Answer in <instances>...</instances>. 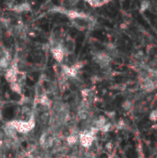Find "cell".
<instances>
[{
    "instance_id": "cell-1",
    "label": "cell",
    "mask_w": 157,
    "mask_h": 158,
    "mask_svg": "<svg viewBox=\"0 0 157 158\" xmlns=\"http://www.w3.org/2000/svg\"><path fill=\"white\" fill-rule=\"evenodd\" d=\"M6 125L10 126L12 129L19 133H28L35 127L34 118L31 117L29 120H12L9 121Z\"/></svg>"
},
{
    "instance_id": "cell-2",
    "label": "cell",
    "mask_w": 157,
    "mask_h": 158,
    "mask_svg": "<svg viewBox=\"0 0 157 158\" xmlns=\"http://www.w3.org/2000/svg\"><path fill=\"white\" fill-rule=\"evenodd\" d=\"M98 132V130L94 127L91 130L84 131L81 134H79V143L84 148H89L92 146L93 143L95 140V135Z\"/></svg>"
},
{
    "instance_id": "cell-3",
    "label": "cell",
    "mask_w": 157,
    "mask_h": 158,
    "mask_svg": "<svg viewBox=\"0 0 157 158\" xmlns=\"http://www.w3.org/2000/svg\"><path fill=\"white\" fill-rule=\"evenodd\" d=\"M17 77H18V66L16 64L7 69L6 74V78L8 81H10L12 83V82L17 81Z\"/></svg>"
},
{
    "instance_id": "cell-4",
    "label": "cell",
    "mask_w": 157,
    "mask_h": 158,
    "mask_svg": "<svg viewBox=\"0 0 157 158\" xmlns=\"http://www.w3.org/2000/svg\"><path fill=\"white\" fill-rule=\"evenodd\" d=\"M12 10L17 12H25L31 10V5L29 3H22L19 5H15L12 8Z\"/></svg>"
},
{
    "instance_id": "cell-5",
    "label": "cell",
    "mask_w": 157,
    "mask_h": 158,
    "mask_svg": "<svg viewBox=\"0 0 157 158\" xmlns=\"http://www.w3.org/2000/svg\"><path fill=\"white\" fill-rule=\"evenodd\" d=\"M9 63H10V57L7 55H4L0 57V68L6 69L9 67Z\"/></svg>"
},
{
    "instance_id": "cell-6",
    "label": "cell",
    "mask_w": 157,
    "mask_h": 158,
    "mask_svg": "<svg viewBox=\"0 0 157 158\" xmlns=\"http://www.w3.org/2000/svg\"><path fill=\"white\" fill-rule=\"evenodd\" d=\"M67 142L70 144V145H73L75 143H77L79 142V135L78 134H70L68 139H67Z\"/></svg>"
},
{
    "instance_id": "cell-7",
    "label": "cell",
    "mask_w": 157,
    "mask_h": 158,
    "mask_svg": "<svg viewBox=\"0 0 157 158\" xmlns=\"http://www.w3.org/2000/svg\"><path fill=\"white\" fill-rule=\"evenodd\" d=\"M112 124L110 123V122H106L104 126H102L101 128H100V130L99 131H101L102 132H105V133H106V132H108V131H110L111 130H112Z\"/></svg>"
},
{
    "instance_id": "cell-8",
    "label": "cell",
    "mask_w": 157,
    "mask_h": 158,
    "mask_svg": "<svg viewBox=\"0 0 157 158\" xmlns=\"http://www.w3.org/2000/svg\"><path fill=\"white\" fill-rule=\"evenodd\" d=\"M149 119L152 122H156L157 121V109H154L153 111H151V113L149 114Z\"/></svg>"
},
{
    "instance_id": "cell-9",
    "label": "cell",
    "mask_w": 157,
    "mask_h": 158,
    "mask_svg": "<svg viewBox=\"0 0 157 158\" xmlns=\"http://www.w3.org/2000/svg\"><path fill=\"white\" fill-rule=\"evenodd\" d=\"M132 107V103L129 100H126L123 104H122V108L126 111L130 110V108Z\"/></svg>"
},
{
    "instance_id": "cell-10",
    "label": "cell",
    "mask_w": 157,
    "mask_h": 158,
    "mask_svg": "<svg viewBox=\"0 0 157 158\" xmlns=\"http://www.w3.org/2000/svg\"><path fill=\"white\" fill-rule=\"evenodd\" d=\"M125 125H126V123H125L124 120H119V121L117 123L116 127H117V129H118V130H123V129L125 128Z\"/></svg>"
},
{
    "instance_id": "cell-11",
    "label": "cell",
    "mask_w": 157,
    "mask_h": 158,
    "mask_svg": "<svg viewBox=\"0 0 157 158\" xmlns=\"http://www.w3.org/2000/svg\"><path fill=\"white\" fill-rule=\"evenodd\" d=\"M5 4L6 5V6H8L9 8H13V6H15V2L14 0H6L5 1Z\"/></svg>"
},
{
    "instance_id": "cell-12",
    "label": "cell",
    "mask_w": 157,
    "mask_h": 158,
    "mask_svg": "<svg viewBox=\"0 0 157 158\" xmlns=\"http://www.w3.org/2000/svg\"><path fill=\"white\" fill-rule=\"evenodd\" d=\"M79 117H80L81 119L85 120V119L87 118V113H86L84 110H82V111H81V112L79 113Z\"/></svg>"
},
{
    "instance_id": "cell-13",
    "label": "cell",
    "mask_w": 157,
    "mask_h": 158,
    "mask_svg": "<svg viewBox=\"0 0 157 158\" xmlns=\"http://www.w3.org/2000/svg\"><path fill=\"white\" fill-rule=\"evenodd\" d=\"M78 2H79V0H68V5H69V6H73L77 5V3H78Z\"/></svg>"
},
{
    "instance_id": "cell-14",
    "label": "cell",
    "mask_w": 157,
    "mask_h": 158,
    "mask_svg": "<svg viewBox=\"0 0 157 158\" xmlns=\"http://www.w3.org/2000/svg\"><path fill=\"white\" fill-rule=\"evenodd\" d=\"M105 148H106L107 150H111V149L113 148V145H112V143H108L105 145Z\"/></svg>"
}]
</instances>
